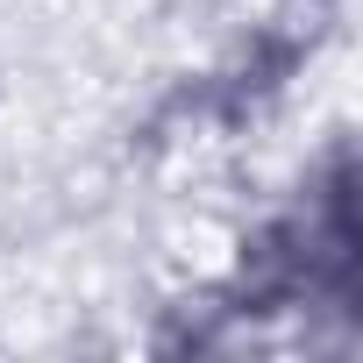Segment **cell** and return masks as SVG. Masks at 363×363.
Masks as SVG:
<instances>
[{
	"label": "cell",
	"instance_id": "obj_1",
	"mask_svg": "<svg viewBox=\"0 0 363 363\" xmlns=\"http://www.w3.org/2000/svg\"><path fill=\"white\" fill-rule=\"evenodd\" d=\"M335 22H342V0H278V8H271V29H278L299 57H313V50L335 36Z\"/></svg>",
	"mask_w": 363,
	"mask_h": 363
},
{
	"label": "cell",
	"instance_id": "obj_2",
	"mask_svg": "<svg viewBox=\"0 0 363 363\" xmlns=\"http://www.w3.org/2000/svg\"><path fill=\"white\" fill-rule=\"evenodd\" d=\"M0 100H8V72H0Z\"/></svg>",
	"mask_w": 363,
	"mask_h": 363
}]
</instances>
